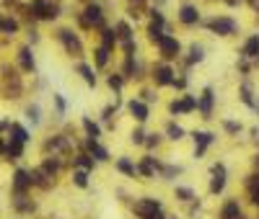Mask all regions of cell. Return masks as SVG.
Masks as SVG:
<instances>
[{
  "label": "cell",
  "mask_w": 259,
  "mask_h": 219,
  "mask_svg": "<svg viewBox=\"0 0 259 219\" xmlns=\"http://www.w3.org/2000/svg\"><path fill=\"white\" fill-rule=\"evenodd\" d=\"M31 16L42 18V21H52V18H57V5L47 3V0H34L31 3Z\"/></svg>",
  "instance_id": "1"
},
{
  "label": "cell",
  "mask_w": 259,
  "mask_h": 219,
  "mask_svg": "<svg viewBox=\"0 0 259 219\" xmlns=\"http://www.w3.org/2000/svg\"><path fill=\"white\" fill-rule=\"evenodd\" d=\"M207 26H210V31L220 34V36H231V34H236V29H239V24H236L233 18H212Z\"/></svg>",
  "instance_id": "2"
},
{
  "label": "cell",
  "mask_w": 259,
  "mask_h": 219,
  "mask_svg": "<svg viewBox=\"0 0 259 219\" xmlns=\"http://www.w3.org/2000/svg\"><path fill=\"white\" fill-rule=\"evenodd\" d=\"M60 41L65 44V49L70 52V54H75V57L83 52V47H81V39H78L70 29H62V31H60Z\"/></svg>",
  "instance_id": "3"
},
{
  "label": "cell",
  "mask_w": 259,
  "mask_h": 219,
  "mask_svg": "<svg viewBox=\"0 0 259 219\" xmlns=\"http://www.w3.org/2000/svg\"><path fill=\"white\" fill-rule=\"evenodd\" d=\"M158 47H161V54L166 57V60H174V57L179 54V49H182L174 36H161L158 39Z\"/></svg>",
  "instance_id": "4"
},
{
  "label": "cell",
  "mask_w": 259,
  "mask_h": 219,
  "mask_svg": "<svg viewBox=\"0 0 259 219\" xmlns=\"http://www.w3.org/2000/svg\"><path fill=\"white\" fill-rule=\"evenodd\" d=\"M155 212H161V204L155 201V199H143V201L135 204V214H140L143 219L151 217V214H155Z\"/></svg>",
  "instance_id": "5"
},
{
  "label": "cell",
  "mask_w": 259,
  "mask_h": 219,
  "mask_svg": "<svg viewBox=\"0 0 259 219\" xmlns=\"http://www.w3.org/2000/svg\"><path fill=\"white\" fill-rule=\"evenodd\" d=\"M197 109V98L195 96H184L182 101H174L171 103V113H189V111H195Z\"/></svg>",
  "instance_id": "6"
},
{
  "label": "cell",
  "mask_w": 259,
  "mask_h": 219,
  "mask_svg": "<svg viewBox=\"0 0 259 219\" xmlns=\"http://www.w3.org/2000/svg\"><path fill=\"white\" fill-rule=\"evenodd\" d=\"M104 21V13H101L99 5H88L86 8V16H83V26H101Z\"/></svg>",
  "instance_id": "7"
},
{
  "label": "cell",
  "mask_w": 259,
  "mask_h": 219,
  "mask_svg": "<svg viewBox=\"0 0 259 219\" xmlns=\"http://www.w3.org/2000/svg\"><path fill=\"white\" fill-rule=\"evenodd\" d=\"M153 77H155V83H158V85H171L174 83V70H171V67H166V65H158L153 70Z\"/></svg>",
  "instance_id": "8"
},
{
  "label": "cell",
  "mask_w": 259,
  "mask_h": 219,
  "mask_svg": "<svg viewBox=\"0 0 259 219\" xmlns=\"http://www.w3.org/2000/svg\"><path fill=\"white\" fill-rule=\"evenodd\" d=\"M29 186H31V176L26 170H16L13 173V188H16V193H26Z\"/></svg>",
  "instance_id": "9"
},
{
  "label": "cell",
  "mask_w": 259,
  "mask_h": 219,
  "mask_svg": "<svg viewBox=\"0 0 259 219\" xmlns=\"http://www.w3.org/2000/svg\"><path fill=\"white\" fill-rule=\"evenodd\" d=\"M200 113L205 119H210L212 116V88H205V93H202V98H200Z\"/></svg>",
  "instance_id": "10"
},
{
  "label": "cell",
  "mask_w": 259,
  "mask_h": 219,
  "mask_svg": "<svg viewBox=\"0 0 259 219\" xmlns=\"http://www.w3.org/2000/svg\"><path fill=\"white\" fill-rule=\"evenodd\" d=\"M18 65H21V70H26V73H34V54H31V49L29 47H21L18 49Z\"/></svg>",
  "instance_id": "11"
},
{
  "label": "cell",
  "mask_w": 259,
  "mask_h": 219,
  "mask_svg": "<svg viewBox=\"0 0 259 219\" xmlns=\"http://www.w3.org/2000/svg\"><path fill=\"white\" fill-rule=\"evenodd\" d=\"M179 21H182V24H187V26L197 24V21H200L197 8H195V5H182V10H179Z\"/></svg>",
  "instance_id": "12"
},
{
  "label": "cell",
  "mask_w": 259,
  "mask_h": 219,
  "mask_svg": "<svg viewBox=\"0 0 259 219\" xmlns=\"http://www.w3.org/2000/svg\"><path fill=\"white\" fill-rule=\"evenodd\" d=\"M212 173H215V178H212V183H210V191L212 193H220L223 186H226V168L215 165V168H212Z\"/></svg>",
  "instance_id": "13"
},
{
  "label": "cell",
  "mask_w": 259,
  "mask_h": 219,
  "mask_svg": "<svg viewBox=\"0 0 259 219\" xmlns=\"http://www.w3.org/2000/svg\"><path fill=\"white\" fill-rule=\"evenodd\" d=\"M8 160H18L21 155H24V142H18V140H8L5 142V152H3Z\"/></svg>",
  "instance_id": "14"
},
{
  "label": "cell",
  "mask_w": 259,
  "mask_h": 219,
  "mask_svg": "<svg viewBox=\"0 0 259 219\" xmlns=\"http://www.w3.org/2000/svg\"><path fill=\"white\" fill-rule=\"evenodd\" d=\"M18 31V21L10 18L5 13H0V34H8V36H13V34Z\"/></svg>",
  "instance_id": "15"
},
{
  "label": "cell",
  "mask_w": 259,
  "mask_h": 219,
  "mask_svg": "<svg viewBox=\"0 0 259 219\" xmlns=\"http://www.w3.org/2000/svg\"><path fill=\"white\" fill-rule=\"evenodd\" d=\"M212 142V134H207V132H195V145H197V149H195V155L200 157L202 152H205V147Z\"/></svg>",
  "instance_id": "16"
},
{
  "label": "cell",
  "mask_w": 259,
  "mask_h": 219,
  "mask_svg": "<svg viewBox=\"0 0 259 219\" xmlns=\"http://www.w3.org/2000/svg\"><path fill=\"white\" fill-rule=\"evenodd\" d=\"M130 113L138 121H145L148 119V106H145V103H140V101H130Z\"/></svg>",
  "instance_id": "17"
},
{
  "label": "cell",
  "mask_w": 259,
  "mask_h": 219,
  "mask_svg": "<svg viewBox=\"0 0 259 219\" xmlns=\"http://www.w3.org/2000/svg\"><path fill=\"white\" fill-rule=\"evenodd\" d=\"M220 219H244L239 204H236V201H228L226 206H223V212H220Z\"/></svg>",
  "instance_id": "18"
},
{
  "label": "cell",
  "mask_w": 259,
  "mask_h": 219,
  "mask_svg": "<svg viewBox=\"0 0 259 219\" xmlns=\"http://www.w3.org/2000/svg\"><path fill=\"white\" fill-rule=\"evenodd\" d=\"M8 129H10V134H13V137H10V140H18V142H29V132L24 129V126H21V124H10L8 126Z\"/></svg>",
  "instance_id": "19"
},
{
  "label": "cell",
  "mask_w": 259,
  "mask_h": 219,
  "mask_svg": "<svg viewBox=\"0 0 259 219\" xmlns=\"http://www.w3.org/2000/svg\"><path fill=\"white\" fill-rule=\"evenodd\" d=\"M88 149H91V155H94L96 160H109L106 149H104V147H99V145H96V140H91V137H88Z\"/></svg>",
  "instance_id": "20"
},
{
  "label": "cell",
  "mask_w": 259,
  "mask_h": 219,
  "mask_svg": "<svg viewBox=\"0 0 259 219\" xmlns=\"http://www.w3.org/2000/svg\"><path fill=\"white\" fill-rule=\"evenodd\" d=\"M259 54V36H252L244 44V57H257Z\"/></svg>",
  "instance_id": "21"
},
{
  "label": "cell",
  "mask_w": 259,
  "mask_h": 219,
  "mask_svg": "<svg viewBox=\"0 0 259 219\" xmlns=\"http://www.w3.org/2000/svg\"><path fill=\"white\" fill-rule=\"evenodd\" d=\"M106 62H109V47H104V44H101V47L96 49V65L104 67Z\"/></svg>",
  "instance_id": "22"
},
{
  "label": "cell",
  "mask_w": 259,
  "mask_h": 219,
  "mask_svg": "<svg viewBox=\"0 0 259 219\" xmlns=\"http://www.w3.org/2000/svg\"><path fill=\"white\" fill-rule=\"evenodd\" d=\"M78 70H81V75H83V80H86L88 85H96V75H94L91 67H88V65H81Z\"/></svg>",
  "instance_id": "23"
},
{
  "label": "cell",
  "mask_w": 259,
  "mask_h": 219,
  "mask_svg": "<svg viewBox=\"0 0 259 219\" xmlns=\"http://www.w3.org/2000/svg\"><path fill=\"white\" fill-rule=\"evenodd\" d=\"M249 191H252L254 204L259 206V176H252V178H249Z\"/></svg>",
  "instance_id": "24"
},
{
  "label": "cell",
  "mask_w": 259,
  "mask_h": 219,
  "mask_svg": "<svg viewBox=\"0 0 259 219\" xmlns=\"http://www.w3.org/2000/svg\"><path fill=\"white\" fill-rule=\"evenodd\" d=\"M140 173H143V176H153V173H155V165H153V157H145L143 160V163H140Z\"/></svg>",
  "instance_id": "25"
},
{
  "label": "cell",
  "mask_w": 259,
  "mask_h": 219,
  "mask_svg": "<svg viewBox=\"0 0 259 219\" xmlns=\"http://www.w3.org/2000/svg\"><path fill=\"white\" fill-rule=\"evenodd\" d=\"M83 126H86V132H88V137H91V140H96V137L101 134V129H99V124H94L91 119H83Z\"/></svg>",
  "instance_id": "26"
},
{
  "label": "cell",
  "mask_w": 259,
  "mask_h": 219,
  "mask_svg": "<svg viewBox=\"0 0 259 219\" xmlns=\"http://www.w3.org/2000/svg\"><path fill=\"white\" fill-rule=\"evenodd\" d=\"M101 41H104V47H109V49H111V44L117 41V34L111 31V29H104V31H101Z\"/></svg>",
  "instance_id": "27"
},
{
  "label": "cell",
  "mask_w": 259,
  "mask_h": 219,
  "mask_svg": "<svg viewBox=\"0 0 259 219\" xmlns=\"http://www.w3.org/2000/svg\"><path fill=\"white\" fill-rule=\"evenodd\" d=\"M117 168L122 170V173H127V176H135V165L130 163L127 157H122V160H117Z\"/></svg>",
  "instance_id": "28"
},
{
  "label": "cell",
  "mask_w": 259,
  "mask_h": 219,
  "mask_svg": "<svg viewBox=\"0 0 259 219\" xmlns=\"http://www.w3.org/2000/svg\"><path fill=\"white\" fill-rule=\"evenodd\" d=\"M73 178H75V186H81V188L88 186V173H86V170H75Z\"/></svg>",
  "instance_id": "29"
},
{
  "label": "cell",
  "mask_w": 259,
  "mask_h": 219,
  "mask_svg": "<svg viewBox=\"0 0 259 219\" xmlns=\"http://www.w3.org/2000/svg\"><path fill=\"white\" fill-rule=\"evenodd\" d=\"M241 101L246 103V106H254V101H252V88H249V83H244V85H241Z\"/></svg>",
  "instance_id": "30"
},
{
  "label": "cell",
  "mask_w": 259,
  "mask_h": 219,
  "mask_svg": "<svg viewBox=\"0 0 259 219\" xmlns=\"http://www.w3.org/2000/svg\"><path fill=\"white\" fill-rule=\"evenodd\" d=\"M168 137H171V140H182V137H184V129H182V126H176V124H168Z\"/></svg>",
  "instance_id": "31"
},
{
  "label": "cell",
  "mask_w": 259,
  "mask_h": 219,
  "mask_svg": "<svg viewBox=\"0 0 259 219\" xmlns=\"http://www.w3.org/2000/svg\"><path fill=\"white\" fill-rule=\"evenodd\" d=\"M78 165H81L83 170H91L94 168V157L91 155H78Z\"/></svg>",
  "instance_id": "32"
},
{
  "label": "cell",
  "mask_w": 259,
  "mask_h": 219,
  "mask_svg": "<svg viewBox=\"0 0 259 219\" xmlns=\"http://www.w3.org/2000/svg\"><path fill=\"white\" fill-rule=\"evenodd\" d=\"M117 31H119V39H122V41H130V39H132V31H130L127 24H119Z\"/></svg>",
  "instance_id": "33"
},
{
  "label": "cell",
  "mask_w": 259,
  "mask_h": 219,
  "mask_svg": "<svg viewBox=\"0 0 259 219\" xmlns=\"http://www.w3.org/2000/svg\"><path fill=\"white\" fill-rule=\"evenodd\" d=\"M26 119H29L31 124H39V106H29V109H26Z\"/></svg>",
  "instance_id": "34"
},
{
  "label": "cell",
  "mask_w": 259,
  "mask_h": 219,
  "mask_svg": "<svg viewBox=\"0 0 259 219\" xmlns=\"http://www.w3.org/2000/svg\"><path fill=\"white\" fill-rule=\"evenodd\" d=\"M189 54H192V57H189V65H192V62H200L202 57H205V54H202V47H197V44L192 47V52H189Z\"/></svg>",
  "instance_id": "35"
},
{
  "label": "cell",
  "mask_w": 259,
  "mask_h": 219,
  "mask_svg": "<svg viewBox=\"0 0 259 219\" xmlns=\"http://www.w3.org/2000/svg\"><path fill=\"white\" fill-rule=\"evenodd\" d=\"M176 196H179V199H182V201H189V199H192V191H189V188H176Z\"/></svg>",
  "instance_id": "36"
},
{
  "label": "cell",
  "mask_w": 259,
  "mask_h": 219,
  "mask_svg": "<svg viewBox=\"0 0 259 219\" xmlns=\"http://www.w3.org/2000/svg\"><path fill=\"white\" fill-rule=\"evenodd\" d=\"M109 85L114 88V90H119L122 88V77L119 75H109Z\"/></svg>",
  "instance_id": "37"
},
{
  "label": "cell",
  "mask_w": 259,
  "mask_h": 219,
  "mask_svg": "<svg viewBox=\"0 0 259 219\" xmlns=\"http://www.w3.org/2000/svg\"><path fill=\"white\" fill-rule=\"evenodd\" d=\"M153 26H158V29H163V16L158 13V10H153Z\"/></svg>",
  "instance_id": "38"
},
{
  "label": "cell",
  "mask_w": 259,
  "mask_h": 219,
  "mask_svg": "<svg viewBox=\"0 0 259 219\" xmlns=\"http://www.w3.org/2000/svg\"><path fill=\"white\" fill-rule=\"evenodd\" d=\"M132 142H135V145H143V142H145V134H143L140 129H138V132H132Z\"/></svg>",
  "instance_id": "39"
},
{
  "label": "cell",
  "mask_w": 259,
  "mask_h": 219,
  "mask_svg": "<svg viewBox=\"0 0 259 219\" xmlns=\"http://www.w3.org/2000/svg\"><path fill=\"white\" fill-rule=\"evenodd\" d=\"M54 103H57V111H60V113H65V101H62V96H60V93H54Z\"/></svg>",
  "instance_id": "40"
},
{
  "label": "cell",
  "mask_w": 259,
  "mask_h": 219,
  "mask_svg": "<svg viewBox=\"0 0 259 219\" xmlns=\"http://www.w3.org/2000/svg\"><path fill=\"white\" fill-rule=\"evenodd\" d=\"M226 129H228L231 134H236V132H239V129H241V126H239V124H236V121H226Z\"/></svg>",
  "instance_id": "41"
},
{
  "label": "cell",
  "mask_w": 259,
  "mask_h": 219,
  "mask_svg": "<svg viewBox=\"0 0 259 219\" xmlns=\"http://www.w3.org/2000/svg\"><path fill=\"white\" fill-rule=\"evenodd\" d=\"M145 145H148V147H155V145H158V134H151L148 140H145Z\"/></svg>",
  "instance_id": "42"
},
{
  "label": "cell",
  "mask_w": 259,
  "mask_h": 219,
  "mask_svg": "<svg viewBox=\"0 0 259 219\" xmlns=\"http://www.w3.org/2000/svg\"><path fill=\"white\" fill-rule=\"evenodd\" d=\"M8 126H10V121H0V137H3V132L8 129Z\"/></svg>",
  "instance_id": "43"
},
{
  "label": "cell",
  "mask_w": 259,
  "mask_h": 219,
  "mask_svg": "<svg viewBox=\"0 0 259 219\" xmlns=\"http://www.w3.org/2000/svg\"><path fill=\"white\" fill-rule=\"evenodd\" d=\"M145 219H163V217H161L158 212H155V214H151V217H145Z\"/></svg>",
  "instance_id": "44"
},
{
  "label": "cell",
  "mask_w": 259,
  "mask_h": 219,
  "mask_svg": "<svg viewBox=\"0 0 259 219\" xmlns=\"http://www.w3.org/2000/svg\"><path fill=\"white\" fill-rule=\"evenodd\" d=\"M257 168H259V157H257Z\"/></svg>",
  "instance_id": "45"
}]
</instances>
